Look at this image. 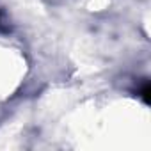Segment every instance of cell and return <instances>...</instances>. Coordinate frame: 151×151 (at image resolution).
<instances>
[{
	"label": "cell",
	"mask_w": 151,
	"mask_h": 151,
	"mask_svg": "<svg viewBox=\"0 0 151 151\" xmlns=\"http://www.w3.org/2000/svg\"><path fill=\"white\" fill-rule=\"evenodd\" d=\"M149 94H151V87H149V84H146L144 89H142V98H144L146 103H149Z\"/></svg>",
	"instance_id": "cell-1"
}]
</instances>
